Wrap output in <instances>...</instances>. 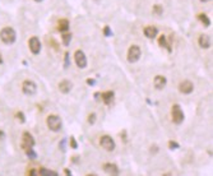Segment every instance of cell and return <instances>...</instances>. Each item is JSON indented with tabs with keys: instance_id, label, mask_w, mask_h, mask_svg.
I'll return each mask as SVG.
<instances>
[{
	"instance_id": "obj_1",
	"label": "cell",
	"mask_w": 213,
	"mask_h": 176,
	"mask_svg": "<svg viewBox=\"0 0 213 176\" xmlns=\"http://www.w3.org/2000/svg\"><path fill=\"white\" fill-rule=\"evenodd\" d=\"M0 40H2L5 45H13L17 40L16 31L13 30L12 27H4V28L0 31Z\"/></svg>"
},
{
	"instance_id": "obj_2",
	"label": "cell",
	"mask_w": 213,
	"mask_h": 176,
	"mask_svg": "<svg viewBox=\"0 0 213 176\" xmlns=\"http://www.w3.org/2000/svg\"><path fill=\"white\" fill-rule=\"evenodd\" d=\"M171 117H172V121H174L176 125H180L184 121L185 115H184V111L180 107V105H178V103L172 105V107H171Z\"/></svg>"
},
{
	"instance_id": "obj_3",
	"label": "cell",
	"mask_w": 213,
	"mask_h": 176,
	"mask_svg": "<svg viewBox=\"0 0 213 176\" xmlns=\"http://www.w3.org/2000/svg\"><path fill=\"white\" fill-rule=\"evenodd\" d=\"M47 126L51 131H59L63 126V121L58 115H50L47 117Z\"/></svg>"
},
{
	"instance_id": "obj_4",
	"label": "cell",
	"mask_w": 213,
	"mask_h": 176,
	"mask_svg": "<svg viewBox=\"0 0 213 176\" xmlns=\"http://www.w3.org/2000/svg\"><path fill=\"white\" fill-rule=\"evenodd\" d=\"M100 144H101V147L103 148V150L107 151V152H112L115 150V147H116L115 140L110 137V135H103V137L101 138V140H100Z\"/></svg>"
},
{
	"instance_id": "obj_5",
	"label": "cell",
	"mask_w": 213,
	"mask_h": 176,
	"mask_svg": "<svg viewBox=\"0 0 213 176\" xmlns=\"http://www.w3.org/2000/svg\"><path fill=\"white\" fill-rule=\"evenodd\" d=\"M22 89H23V93L27 94V96H35L37 92V86L32 80H24L22 84Z\"/></svg>"
},
{
	"instance_id": "obj_6",
	"label": "cell",
	"mask_w": 213,
	"mask_h": 176,
	"mask_svg": "<svg viewBox=\"0 0 213 176\" xmlns=\"http://www.w3.org/2000/svg\"><path fill=\"white\" fill-rule=\"evenodd\" d=\"M140 55H142L140 49L135 45H133L128 51V61L129 63H137L140 59Z\"/></svg>"
},
{
	"instance_id": "obj_7",
	"label": "cell",
	"mask_w": 213,
	"mask_h": 176,
	"mask_svg": "<svg viewBox=\"0 0 213 176\" xmlns=\"http://www.w3.org/2000/svg\"><path fill=\"white\" fill-rule=\"evenodd\" d=\"M74 59H75V63L78 65V68L81 69H84L87 66V58H86V54L82 51V50H77L75 54H74Z\"/></svg>"
},
{
	"instance_id": "obj_8",
	"label": "cell",
	"mask_w": 213,
	"mask_h": 176,
	"mask_svg": "<svg viewBox=\"0 0 213 176\" xmlns=\"http://www.w3.org/2000/svg\"><path fill=\"white\" fill-rule=\"evenodd\" d=\"M28 45H30V50L32 51V54H35V55H37V54H40V51H41V42H40V40L36 36L30 38Z\"/></svg>"
},
{
	"instance_id": "obj_9",
	"label": "cell",
	"mask_w": 213,
	"mask_h": 176,
	"mask_svg": "<svg viewBox=\"0 0 213 176\" xmlns=\"http://www.w3.org/2000/svg\"><path fill=\"white\" fill-rule=\"evenodd\" d=\"M193 89H194V84L190 82V80H184V82H181L180 86H179V91L181 93H184V94L192 93Z\"/></svg>"
},
{
	"instance_id": "obj_10",
	"label": "cell",
	"mask_w": 213,
	"mask_h": 176,
	"mask_svg": "<svg viewBox=\"0 0 213 176\" xmlns=\"http://www.w3.org/2000/svg\"><path fill=\"white\" fill-rule=\"evenodd\" d=\"M166 83H167V79L163 75H157V77H154L153 86H154L156 89H163L166 87Z\"/></svg>"
},
{
	"instance_id": "obj_11",
	"label": "cell",
	"mask_w": 213,
	"mask_h": 176,
	"mask_svg": "<svg viewBox=\"0 0 213 176\" xmlns=\"http://www.w3.org/2000/svg\"><path fill=\"white\" fill-rule=\"evenodd\" d=\"M198 44H199V46L201 47H203V49H209L211 47V38H209V36L208 35H201L199 36V38H198Z\"/></svg>"
},
{
	"instance_id": "obj_12",
	"label": "cell",
	"mask_w": 213,
	"mask_h": 176,
	"mask_svg": "<svg viewBox=\"0 0 213 176\" xmlns=\"http://www.w3.org/2000/svg\"><path fill=\"white\" fill-rule=\"evenodd\" d=\"M72 88H73V83L70 82V80H68V79H64V80H61V82L59 83V89L63 93H69L72 91Z\"/></svg>"
},
{
	"instance_id": "obj_13",
	"label": "cell",
	"mask_w": 213,
	"mask_h": 176,
	"mask_svg": "<svg viewBox=\"0 0 213 176\" xmlns=\"http://www.w3.org/2000/svg\"><path fill=\"white\" fill-rule=\"evenodd\" d=\"M33 145H35V139L31 135V133L24 131L23 133V147L27 148V147H33Z\"/></svg>"
},
{
	"instance_id": "obj_14",
	"label": "cell",
	"mask_w": 213,
	"mask_h": 176,
	"mask_svg": "<svg viewBox=\"0 0 213 176\" xmlns=\"http://www.w3.org/2000/svg\"><path fill=\"white\" fill-rule=\"evenodd\" d=\"M157 35H158V31H157L156 27H153V26H148V27H145V28H144V36L145 37H148V38L152 40Z\"/></svg>"
},
{
	"instance_id": "obj_15",
	"label": "cell",
	"mask_w": 213,
	"mask_h": 176,
	"mask_svg": "<svg viewBox=\"0 0 213 176\" xmlns=\"http://www.w3.org/2000/svg\"><path fill=\"white\" fill-rule=\"evenodd\" d=\"M114 97H115V93H114L112 91H109V92L102 93V100H103V102H105L106 105H110V103L112 102Z\"/></svg>"
},
{
	"instance_id": "obj_16",
	"label": "cell",
	"mask_w": 213,
	"mask_h": 176,
	"mask_svg": "<svg viewBox=\"0 0 213 176\" xmlns=\"http://www.w3.org/2000/svg\"><path fill=\"white\" fill-rule=\"evenodd\" d=\"M58 30L60 32H68V30H69V22H68V19H60L58 22Z\"/></svg>"
},
{
	"instance_id": "obj_17",
	"label": "cell",
	"mask_w": 213,
	"mask_h": 176,
	"mask_svg": "<svg viewBox=\"0 0 213 176\" xmlns=\"http://www.w3.org/2000/svg\"><path fill=\"white\" fill-rule=\"evenodd\" d=\"M103 170L106 172H109V174H119V169L114 164H106V165H103Z\"/></svg>"
},
{
	"instance_id": "obj_18",
	"label": "cell",
	"mask_w": 213,
	"mask_h": 176,
	"mask_svg": "<svg viewBox=\"0 0 213 176\" xmlns=\"http://www.w3.org/2000/svg\"><path fill=\"white\" fill-rule=\"evenodd\" d=\"M24 150H26V155H27L28 158H31V159L37 158V153L33 151V147H27V148H24Z\"/></svg>"
},
{
	"instance_id": "obj_19",
	"label": "cell",
	"mask_w": 213,
	"mask_h": 176,
	"mask_svg": "<svg viewBox=\"0 0 213 176\" xmlns=\"http://www.w3.org/2000/svg\"><path fill=\"white\" fill-rule=\"evenodd\" d=\"M158 44H159V46H161V47H166L168 51H171V47H170V46L166 44V36H165V35H161V36H159Z\"/></svg>"
},
{
	"instance_id": "obj_20",
	"label": "cell",
	"mask_w": 213,
	"mask_h": 176,
	"mask_svg": "<svg viewBox=\"0 0 213 176\" xmlns=\"http://www.w3.org/2000/svg\"><path fill=\"white\" fill-rule=\"evenodd\" d=\"M198 19L201 21V22H203V24H204L206 27H208V26L211 24V21H209V18H208V17L204 14V13H201V14L198 16Z\"/></svg>"
},
{
	"instance_id": "obj_21",
	"label": "cell",
	"mask_w": 213,
	"mask_h": 176,
	"mask_svg": "<svg viewBox=\"0 0 213 176\" xmlns=\"http://www.w3.org/2000/svg\"><path fill=\"white\" fill-rule=\"evenodd\" d=\"M72 41V35L69 32H63V42L65 46H68Z\"/></svg>"
},
{
	"instance_id": "obj_22",
	"label": "cell",
	"mask_w": 213,
	"mask_h": 176,
	"mask_svg": "<svg viewBox=\"0 0 213 176\" xmlns=\"http://www.w3.org/2000/svg\"><path fill=\"white\" fill-rule=\"evenodd\" d=\"M38 174L42 175V176H56V175H58V172L51 171V170H46V169H41Z\"/></svg>"
},
{
	"instance_id": "obj_23",
	"label": "cell",
	"mask_w": 213,
	"mask_h": 176,
	"mask_svg": "<svg viewBox=\"0 0 213 176\" xmlns=\"http://www.w3.org/2000/svg\"><path fill=\"white\" fill-rule=\"evenodd\" d=\"M153 12H154V14L159 16V14H162L163 9H162V7H161V5H154V8H153Z\"/></svg>"
},
{
	"instance_id": "obj_24",
	"label": "cell",
	"mask_w": 213,
	"mask_h": 176,
	"mask_svg": "<svg viewBox=\"0 0 213 176\" xmlns=\"http://www.w3.org/2000/svg\"><path fill=\"white\" fill-rule=\"evenodd\" d=\"M70 65V60H69V54L66 52L65 54V58H64V68H68Z\"/></svg>"
},
{
	"instance_id": "obj_25",
	"label": "cell",
	"mask_w": 213,
	"mask_h": 176,
	"mask_svg": "<svg viewBox=\"0 0 213 176\" xmlns=\"http://www.w3.org/2000/svg\"><path fill=\"white\" fill-rule=\"evenodd\" d=\"M168 147L171 148V150H178L180 145H179L176 142H174V140H170V142H168Z\"/></svg>"
},
{
	"instance_id": "obj_26",
	"label": "cell",
	"mask_w": 213,
	"mask_h": 176,
	"mask_svg": "<svg viewBox=\"0 0 213 176\" xmlns=\"http://www.w3.org/2000/svg\"><path fill=\"white\" fill-rule=\"evenodd\" d=\"M95 121H96V114H91L88 116V123L92 125V124H95Z\"/></svg>"
},
{
	"instance_id": "obj_27",
	"label": "cell",
	"mask_w": 213,
	"mask_h": 176,
	"mask_svg": "<svg viewBox=\"0 0 213 176\" xmlns=\"http://www.w3.org/2000/svg\"><path fill=\"white\" fill-rule=\"evenodd\" d=\"M70 145H72V148H74V150H77V148H78V143H77V140H75L74 137L70 138Z\"/></svg>"
},
{
	"instance_id": "obj_28",
	"label": "cell",
	"mask_w": 213,
	"mask_h": 176,
	"mask_svg": "<svg viewBox=\"0 0 213 176\" xmlns=\"http://www.w3.org/2000/svg\"><path fill=\"white\" fill-rule=\"evenodd\" d=\"M103 33H105V36H107V37L112 36V32H111V30L109 28V27H105V30H103Z\"/></svg>"
},
{
	"instance_id": "obj_29",
	"label": "cell",
	"mask_w": 213,
	"mask_h": 176,
	"mask_svg": "<svg viewBox=\"0 0 213 176\" xmlns=\"http://www.w3.org/2000/svg\"><path fill=\"white\" fill-rule=\"evenodd\" d=\"M65 144H66V139H63V140L60 142V150H61L63 152H65Z\"/></svg>"
},
{
	"instance_id": "obj_30",
	"label": "cell",
	"mask_w": 213,
	"mask_h": 176,
	"mask_svg": "<svg viewBox=\"0 0 213 176\" xmlns=\"http://www.w3.org/2000/svg\"><path fill=\"white\" fill-rule=\"evenodd\" d=\"M17 117L21 120V123H24V120H26V119H24V115H23V112H18V114H17Z\"/></svg>"
},
{
	"instance_id": "obj_31",
	"label": "cell",
	"mask_w": 213,
	"mask_h": 176,
	"mask_svg": "<svg viewBox=\"0 0 213 176\" xmlns=\"http://www.w3.org/2000/svg\"><path fill=\"white\" fill-rule=\"evenodd\" d=\"M101 98H102V94L98 93V92H96V93H95V100H96V101H100Z\"/></svg>"
},
{
	"instance_id": "obj_32",
	"label": "cell",
	"mask_w": 213,
	"mask_h": 176,
	"mask_svg": "<svg viewBox=\"0 0 213 176\" xmlns=\"http://www.w3.org/2000/svg\"><path fill=\"white\" fill-rule=\"evenodd\" d=\"M87 83H88L89 86H95V84H96V80H95V79H87Z\"/></svg>"
},
{
	"instance_id": "obj_33",
	"label": "cell",
	"mask_w": 213,
	"mask_h": 176,
	"mask_svg": "<svg viewBox=\"0 0 213 176\" xmlns=\"http://www.w3.org/2000/svg\"><path fill=\"white\" fill-rule=\"evenodd\" d=\"M157 151H158V148H157V145H154V144H153V145H152V152H153V153H156Z\"/></svg>"
},
{
	"instance_id": "obj_34",
	"label": "cell",
	"mask_w": 213,
	"mask_h": 176,
	"mask_svg": "<svg viewBox=\"0 0 213 176\" xmlns=\"http://www.w3.org/2000/svg\"><path fill=\"white\" fill-rule=\"evenodd\" d=\"M64 174H65V175H72V171L66 169V170H64Z\"/></svg>"
},
{
	"instance_id": "obj_35",
	"label": "cell",
	"mask_w": 213,
	"mask_h": 176,
	"mask_svg": "<svg viewBox=\"0 0 213 176\" xmlns=\"http://www.w3.org/2000/svg\"><path fill=\"white\" fill-rule=\"evenodd\" d=\"M30 174H31V175H36V174H37V171H35V170H32V171H30Z\"/></svg>"
},
{
	"instance_id": "obj_36",
	"label": "cell",
	"mask_w": 213,
	"mask_h": 176,
	"mask_svg": "<svg viewBox=\"0 0 213 176\" xmlns=\"http://www.w3.org/2000/svg\"><path fill=\"white\" fill-rule=\"evenodd\" d=\"M4 137V133L3 131H0V138H3Z\"/></svg>"
},
{
	"instance_id": "obj_37",
	"label": "cell",
	"mask_w": 213,
	"mask_h": 176,
	"mask_svg": "<svg viewBox=\"0 0 213 176\" xmlns=\"http://www.w3.org/2000/svg\"><path fill=\"white\" fill-rule=\"evenodd\" d=\"M35 2H37V3H41V2H44V0H35Z\"/></svg>"
},
{
	"instance_id": "obj_38",
	"label": "cell",
	"mask_w": 213,
	"mask_h": 176,
	"mask_svg": "<svg viewBox=\"0 0 213 176\" xmlns=\"http://www.w3.org/2000/svg\"><path fill=\"white\" fill-rule=\"evenodd\" d=\"M201 2H203V3H207V2H209V0H201Z\"/></svg>"
},
{
	"instance_id": "obj_39",
	"label": "cell",
	"mask_w": 213,
	"mask_h": 176,
	"mask_svg": "<svg viewBox=\"0 0 213 176\" xmlns=\"http://www.w3.org/2000/svg\"><path fill=\"white\" fill-rule=\"evenodd\" d=\"M3 63V59H2V56H0V64H2Z\"/></svg>"
}]
</instances>
